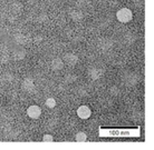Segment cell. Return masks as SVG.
Returning a JSON list of instances; mask_svg holds the SVG:
<instances>
[{"instance_id":"4","label":"cell","mask_w":154,"mask_h":150,"mask_svg":"<svg viewBox=\"0 0 154 150\" xmlns=\"http://www.w3.org/2000/svg\"><path fill=\"white\" fill-rule=\"evenodd\" d=\"M51 67H52V69H54V70H60V69H63L64 64H63L61 59L56 58V59H54V60H52V62H51Z\"/></svg>"},{"instance_id":"7","label":"cell","mask_w":154,"mask_h":150,"mask_svg":"<svg viewBox=\"0 0 154 150\" xmlns=\"http://www.w3.org/2000/svg\"><path fill=\"white\" fill-rule=\"evenodd\" d=\"M74 56L73 55H66L65 56V61H66L67 64H76L77 62V58H74V59H72Z\"/></svg>"},{"instance_id":"5","label":"cell","mask_w":154,"mask_h":150,"mask_svg":"<svg viewBox=\"0 0 154 150\" xmlns=\"http://www.w3.org/2000/svg\"><path fill=\"white\" fill-rule=\"evenodd\" d=\"M22 86H23V89H25V90H27V91H30V90H32V89L35 88V84H34L32 79L28 78V79H26V80L23 81Z\"/></svg>"},{"instance_id":"2","label":"cell","mask_w":154,"mask_h":150,"mask_svg":"<svg viewBox=\"0 0 154 150\" xmlns=\"http://www.w3.org/2000/svg\"><path fill=\"white\" fill-rule=\"evenodd\" d=\"M27 114L29 116L31 119H37L40 117L41 114V109L38 107L37 105H31L30 107L27 109Z\"/></svg>"},{"instance_id":"6","label":"cell","mask_w":154,"mask_h":150,"mask_svg":"<svg viewBox=\"0 0 154 150\" xmlns=\"http://www.w3.org/2000/svg\"><path fill=\"white\" fill-rule=\"evenodd\" d=\"M75 139H76V141H81V142H84V141H86L87 140V136H86V134L85 132H77L76 134V137H75Z\"/></svg>"},{"instance_id":"1","label":"cell","mask_w":154,"mask_h":150,"mask_svg":"<svg viewBox=\"0 0 154 150\" xmlns=\"http://www.w3.org/2000/svg\"><path fill=\"white\" fill-rule=\"evenodd\" d=\"M116 18L122 23H127L133 19V12L128 8H122L116 12Z\"/></svg>"},{"instance_id":"3","label":"cell","mask_w":154,"mask_h":150,"mask_svg":"<svg viewBox=\"0 0 154 150\" xmlns=\"http://www.w3.org/2000/svg\"><path fill=\"white\" fill-rule=\"evenodd\" d=\"M90 114H92V111L87 106H81L77 109V116L81 119H88L90 117Z\"/></svg>"},{"instance_id":"8","label":"cell","mask_w":154,"mask_h":150,"mask_svg":"<svg viewBox=\"0 0 154 150\" xmlns=\"http://www.w3.org/2000/svg\"><path fill=\"white\" fill-rule=\"evenodd\" d=\"M45 103H46V106H47V107L51 108V109L56 107V100L54 99V98H48V99L46 100V102H45Z\"/></svg>"},{"instance_id":"9","label":"cell","mask_w":154,"mask_h":150,"mask_svg":"<svg viewBox=\"0 0 154 150\" xmlns=\"http://www.w3.org/2000/svg\"><path fill=\"white\" fill-rule=\"evenodd\" d=\"M43 141L44 142H54V137L51 136V135H44Z\"/></svg>"}]
</instances>
